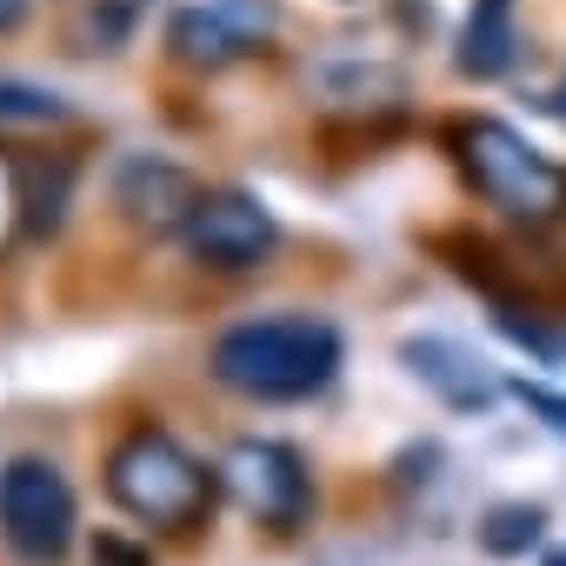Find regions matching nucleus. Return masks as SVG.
Masks as SVG:
<instances>
[{
  "mask_svg": "<svg viewBox=\"0 0 566 566\" xmlns=\"http://www.w3.org/2000/svg\"><path fill=\"white\" fill-rule=\"evenodd\" d=\"M180 240H187V253H193L200 266H213V273H253V266L273 260L280 227H273V213H266L260 193H247V187H213V193H200V207H193V220H187Z\"/></svg>",
  "mask_w": 566,
  "mask_h": 566,
  "instance_id": "obj_7",
  "label": "nucleus"
},
{
  "mask_svg": "<svg viewBox=\"0 0 566 566\" xmlns=\"http://www.w3.org/2000/svg\"><path fill=\"white\" fill-rule=\"evenodd\" d=\"M460 167L486 207H500L520 227H553L566 220V167L539 154L526 134L506 120H467L460 127Z\"/></svg>",
  "mask_w": 566,
  "mask_h": 566,
  "instance_id": "obj_3",
  "label": "nucleus"
},
{
  "mask_svg": "<svg viewBox=\"0 0 566 566\" xmlns=\"http://www.w3.org/2000/svg\"><path fill=\"white\" fill-rule=\"evenodd\" d=\"M506 394H513L526 413H539V420H546V427L566 440V394H559V387H539V380H513Z\"/></svg>",
  "mask_w": 566,
  "mask_h": 566,
  "instance_id": "obj_16",
  "label": "nucleus"
},
{
  "mask_svg": "<svg viewBox=\"0 0 566 566\" xmlns=\"http://www.w3.org/2000/svg\"><path fill=\"white\" fill-rule=\"evenodd\" d=\"M539 566H566V546H553V553H546V559H539Z\"/></svg>",
  "mask_w": 566,
  "mask_h": 566,
  "instance_id": "obj_19",
  "label": "nucleus"
},
{
  "mask_svg": "<svg viewBox=\"0 0 566 566\" xmlns=\"http://www.w3.org/2000/svg\"><path fill=\"white\" fill-rule=\"evenodd\" d=\"M74 486L54 460L21 453L0 467V539L28 566H61L74 546Z\"/></svg>",
  "mask_w": 566,
  "mask_h": 566,
  "instance_id": "obj_4",
  "label": "nucleus"
},
{
  "mask_svg": "<svg viewBox=\"0 0 566 566\" xmlns=\"http://www.w3.org/2000/svg\"><path fill=\"white\" fill-rule=\"evenodd\" d=\"M539 526H546V513H539V506H493V513H486V526H480V546L506 559V553H526V546L539 539Z\"/></svg>",
  "mask_w": 566,
  "mask_h": 566,
  "instance_id": "obj_13",
  "label": "nucleus"
},
{
  "mask_svg": "<svg viewBox=\"0 0 566 566\" xmlns=\"http://www.w3.org/2000/svg\"><path fill=\"white\" fill-rule=\"evenodd\" d=\"M207 374L240 400H307L340 374V334L314 314H273L240 321L207 347Z\"/></svg>",
  "mask_w": 566,
  "mask_h": 566,
  "instance_id": "obj_1",
  "label": "nucleus"
},
{
  "mask_svg": "<svg viewBox=\"0 0 566 566\" xmlns=\"http://www.w3.org/2000/svg\"><path fill=\"white\" fill-rule=\"evenodd\" d=\"M200 193H207V187H200L187 167L160 160V154H127V160L114 167V207H120V220L140 227V233H187Z\"/></svg>",
  "mask_w": 566,
  "mask_h": 566,
  "instance_id": "obj_8",
  "label": "nucleus"
},
{
  "mask_svg": "<svg viewBox=\"0 0 566 566\" xmlns=\"http://www.w3.org/2000/svg\"><path fill=\"white\" fill-rule=\"evenodd\" d=\"M107 500H114L127 520L154 526V533H187V526H200V520L213 513L220 473H213L207 460H193L174 433L134 427V433H120L114 453H107Z\"/></svg>",
  "mask_w": 566,
  "mask_h": 566,
  "instance_id": "obj_2",
  "label": "nucleus"
},
{
  "mask_svg": "<svg viewBox=\"0 0 566 566\" xmlns=\"http://www.w3.org/2000/svg\"><path fill=\"white\" fill-rule=\"evenodd\" d=\"M74 107L41 87V81H14V74H0V127H61Z\"/></svg>",
  "mask_w": 566,
  "mask_h": 566,
  "instance_id": "obj_12",
  "label": "nucleus"
},
{
  "mask_svg": "<svg viewBox=\"0 0 566 566\" xmlns=\"http://www.w3.org/2000/svg\"><path fill=\"white\" fill-rule=\"evenodd\" d=\"M213 473H220V493H227L247 520H260V526H273V533H294V526H307V513H314V473H307L301 447H287V440L247 433V440H233V447L220 453Z\"/></svg>",
  "mask_w": 566,
  "mask_h": 566,
  "instance_id": "obj_5",
  "label": "nucleus"
},
{
  "mask_svg": "<svg viewBox=\"0 0 566 566\" xmlns=\"http://www.w3.org/2000/svg\"><path fill=\"white\" fill-rule=\"evenodd\" d=\"M493 321H500V334H506V340H520L526 354H539V360H566V340H559V334H546V327H533V321H520L513 307H500Z\"/></svg>",
  "mask_w": 566,
  "mask_h": 566,
  "instance_id": "obj_15",
  "label": "nucleus"
},
{
  "mask_svg": "<svg viewBox=\"0 0 566 566\" xmlns=\"http://www.w3.org/2000/svg\"><path fill=\"white\" fill-rule=\"evenodd\" d=\"M94 566H154V559H147L140 539H127V533H101V539H94Z\"/></svg>",
  "mask_w": 566,
  "mask_h": 566,
  "instance_id": "obj_17",
  "label": "nucleus"
},
{
  "mask_svg": "<svg viewBox=\"0 0 566 566\" xmlns=\"http://www.w3.org/2000/svg\"><path fill=\"white\" fill-rule=\"evenodd\" d=\"M314 87L334 101V107H387V101H400V74L394 67H321L314 74Z\"/></svg>",
  "mask_w": 566,
  "mask_h": 566,
  "instance_id": "obj_11",
  "label": "nucleus"
},
{
  "mask_svg": "<svg viewBox=\"0 0 566 566\" xmlns=\"http://www.w3.org/2000/svg\"><path fill=\"white\" fill-rule=\"evenodd\" d=\"M340 8H354V0H340Z\"/></svg>",
  "mask_w": 566,
  "mask_h": 566,
  "instance_id": "obj_20",
  "label": "nucleus"
},
{
  "mask_svg": "<svg viewBox=\"0 0 566 566\" xmlns=\"http://www.w3.org/2000/svg\"><path fill=\"white\" fill-rule=\"evenodd\" d=\"M280 14L273 0H193V8H180L167 21V54L193 74H220L247 54H260L273 41Z\"/></svg>",
  "mask_w": 566,
  "mask_h": 566,
  "instance_id": "obj_6",
  "label": "nucleus"
},
{
  "mask_svg": "<svg viewBox=\"0 0 566 566\" xmlns=\"http://www.w3.org/2000/svg\"><path fill=\"white\" fill-rule=\"evenodd\" d=\"M513 48H520V28H513V0H473V14L460 28V74L473 81H493L513 67Z\"/></svg>",
  "mask_w": 566,
  "mask_h": 566,
  "instance_id": "obj_10",
  "label": "nucleus"
},
{
  "mask_svg": "<svg viewBox=\"0 0 566 566\" xmlns=\"http://www.w3.org/2000/svg\"><path fill=\"white\" fill-rule=\"evenodd\" d=\"M34 14V0H0V34H21Z\"/></svg>",
  "mask_w": 566,
  "mask_h": 566,
  "instance_id": "obj_18",
  "label": "nucleus"
},
{
  "mask_svg": "<svg viewBox=\"0 0 566 566\" xmlns=\"http://www.w3.org/2000/svg\"><path fill=\"white\" fill-rule=\"evenodd\" d=\"M400 360H407L447 407H493V394H500V380L486 374V360H473L460 340H407Z\"/></svg>",
  "mask_w": 566,
  "mask_h": 566,
  "instance_id": "obj_9",
  "label": "nucleus"
},
{
  "mask_svg": "<svg viewBox=\"0 0 566 566\" xmlns=\"http://www.w3.org/2000/svg\"><path fill=\"white\" fill-rule=\"evenodd\" d=\"M21 227H28V167L0 147V253L14 247Z\"/></svg>",
  "mask_w": 566,
  "mask_h": 566,
  "instance_id": "obj_14",
  "label": "nucleus"
}]
</instances>
